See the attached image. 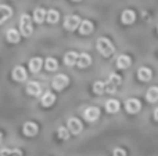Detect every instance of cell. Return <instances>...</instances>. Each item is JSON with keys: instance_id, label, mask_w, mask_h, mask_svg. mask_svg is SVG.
I'll return each mask as SVG.
<instances>
[{"instance_id": "cell-32", "label": "cell", "mask_w": 158, "mask_h": 156, "mask_svg": "<svg viewBox=\"0 0 158 156\" xmlns=\"http://www.w3.org/2000/svg\"><path fill=\"white\" fill-rule=\"evenodd\" d=\"M72 2H81V0H72Z\"/></svg>"}, {"instance_id": "cell-28", "label": "cell", "mask_w": 158, "mask_h": 156, "mask_svg": "<svg viewBox=\"0 0 158 156\" xmlns=\"http://www.w3.org/2000/svg\"><path fill=\"white\" fill-rule=\"evenodd\" d=\"M44 65H46V69L47 71H50V72H53V71H56V69H57V60H54V58H47L46 60V64H44Z\"/></svg>"}, {"instance_id": "cell-2", "label": "cell", "mask_w": 158, "mask_h": 156, "mask_svg": "<svg viewBox=\"0 0 158 156\" xmlns=\"http://www.w3.org/2000/svg\"><path fill=\"white\" fill-rule=\"evenodd\" d=\"M19 26H21V35L24 36H29L32 35L33 28H32V21H31V17L24 14L19 19Z\"/></svg>"}, {"instance_id": "cell-12", "label": "cell", "mask_w": 158, "mask_h": 156, "mask_svg": "<svg viewBox=\"0 0 158 156\" xmlns=\"http://www.w3.org/2000/svg\"><path fill=\"white\" fill-rule=\"evenodd\" d=\"M131 64H132V60H131V57L129 55H119L118 57V60H117V66L119 69H126V68H129L131 66Z\"/></svg>"}, {"instance_id": "cell-11", "label": "cell", "mask_w": 158, "mask_h": 156, "mask_svg": "<svg viewBox=\"0 0 158 156\" xmlns=\"http://www.w3.org/2000/svg\"><path fill=\"white\" fill-rule=\"evenodd\" d=\"M13 77L17 82H24L27 79V71H25L22 66H15L13 71Z\"/></svg>"}, {"instance_id": "cell-23", "label": "cell", "mask_w": 158, "mask_h": 156, "mask_svg": "<svg viewBox=\"0 0 158 156\" xmlns=\"http://www.w3.org/2000/svg\"><path fill=\"white\" fill-rule=\"evenodd\" d=\"M19 32L17 29H8L7 30V36H6V37H7V40L10 41V43H17V41L19 40Z\"/></svg>"}, {"instance_id": "cell-14", "label": "cell", "mask_w": 158, "mask_h": 156, "mask_svg": "<svg viewBox=\"0 0 158 156\" xmlns=\"http://www.w3.org/2000/svg\"><path fill=\"white\" fill-rule=\"evenodd\" d=\"M93 30V24L89 21V19H85V21L81 22V26H79V32L81 35H89Z\"/></svg>"}, {"instance_id": "cell-13", "label": "cell", "mask_w": 158, "mask_h": 156, "mask_svg": "<svg viewBox=\"0 0 158 156\" xmlns=\"http://www.w3.org/2000/svg\"><path fill=\"white\" fill-rule=\"evenodd\" d=\"M27 93L29 94V96H39V94L42 93L40 84H39V83H36V82L28 83V86H27Z\"/></svg>"}, {"instance_id": "cell-8", "label": "cell", "mask_w": 158, "mask_h": 156, "mask_svg": "<svg viewBox=\"0 0 158 156\" xmlns=\"http://www.w3.org/2000/svg\"><path fill=\"white\" fill-rule=\"evenodd\" d=\"M68 129L72 134H79L82 131V123L81 120L77 118H71L68 119Z\"/></svg>"}, {"instance_id": "cell-16", "label": "cell", "mask_w": 158, "mask_h": 156, "mask_svg": "<svg viewBox=\"0 0 158 156\" xmlns=\"http://www.w3.org/2000/svg\"><path fill=\"white\" fill-rule=\"evenodd\" d=\"M137 77L142 82H148L151 79V71L148 68H146V66H143V68H140L137 71Z\"/></svg>"}, {"instance_id": "cell-3", "label": "cell", "mask_w": 158, "mask_h": 156, "mask_svg": "<svg viewBox=\"0 0 158 156\" xmlns=\"http://www.w3.org/2000/svg\"><path fill=\"white\" fill-rule=\"evenodd\" d=\"M122 83V79L121 76H118L117 73H111L106 83V87H107V93H115L118 88V86H121Z\"/></svg>"}, {"instance_id": "cell-25", "label": "cell", "mask_w": 158, "mask_h": 156, "mask_svg": "<svg viewBox=\"0 0 158 156\" xmlns=\"http://www.w3.org/2000/svg\"><path fill=\"white\" fill-rule=\"evenodd\" d=\"M58 18H60V14H58L57 10H50V11H47L46 19H47V22H49V24H56V22L58 21Z\"/></svg>"}, {"instance_id": "cell-19", "label": "cell", "mask_w": 158, "mask_h": 156, "mask_svg": "<svg viewBox=\"0 0 158 156\" xmlns=\"http://www.w3.org/2000/svg\"><path fill=\"white\" fill-rule=\"evenodd\" d=\"M146 98H147L148 102H157L158 101V87L157 86H153V87L148 88L147 94H146Z\"/></svg>"}, {"instance_id": "cell-10", "label": "cell", "mask_w": 158, "mask_h": 156, "mask_svg": "<svg viewBox=\"0 0 158 156\" xmlns=\"http://www.w3.org/2000/svg\"><path fill=\"white\" fill-rule=\"evenodd\" d=\"M78 60H79V55L77 54L75 51H68L64 57V64L67 66H74L75 64H78Z\"/></svg>"}, {"instance_id": "cell-30", "label": "cell", "mask_w": 158, "mask_h": 156, "mask_svg": "<svg viewBox=\"0 0 158 156\" xmlns=\"http://www.w3.org/2000/svg\"><path fill=\"white\" fill-rule=\"evenodd\" d=\"M112 156H126V151L122 148H115L112 152Z\"/></svg>"}, {"instance_id": "cell-6", "label": "cell", "mask_w": 158, "mask_h": 156, "mask_svg": "<svg viewBox=\"0 0 158 156\" xmlns=\"http://www.w3.org/2000/svg\"><path fill=\"white\" fill-rule=\"evenodd\" d=\"M125 108L129 113H137L140 111V108H142V104H140V101L137 98H129L125 102Z\"/></svg>"}, {"instance_id": "cell-21", "label": "cell", "mask_w": 158, "mask_h": 156, "mask_svg": "<svg viewBox=\"0 0 158 156\" xmlns=\"http://www.w3.org/2000/svg\"><path fill=\"white\" fill-rule=\"evenodd\" d=\"M0 11H2V24H4V22L7 21V19L10 18L11 15H13V10H11L8 6L2 4V7H0Z\"/></svg>"}, {"instance_id": "cell-22", "label": "cell", "mask_w": 158, "mask_h": 156, "mask_svg": "<svg viewBox=\"0 0 158 156\" xmlns=\"http://www.w3.org/2000/svg\"><path fill=\"white\" fill-rule=\"evenodd\" d=\"M46 17H47V13L43 10V8H36L35 13H33V19H35V22H38V24L43 22Z\"/></svg>"}, {"instance_id": "cell-15", "label": "cell", "mask_w": 158, "mask_h": 156, "mask_svg": "<svg viewBox=\"0 0 158 156\" xmlns=\"http://www.w3.org/2000/svg\"><path fill=\"white\" fill-rule=\"evenodd\" d=\"M42 58H39V57H36V58H32V60L29 61V69H31V72L32 73H38L39 71H40V68H42Z\"/></svg>"}, {"instance_id": "cell-26", "label": "cell", "mask_w": 158, "mask_h": 156, "mask_svg": "<svg viewBox=\"0 0 158 156\" xmlns=\"http://www.w3.org/2000/svg\"><path fill=\"white\" fill-rule=\"evenodd\" d=\"M93 91H94V94H103L104 91H107L106 83H103V82H96L94 84H93Z\"/></svg>"}, {"instance_id": "cell-17", "label": "cell", "mask_w": 158, "mask_h": 156, "mask_svg": "<svg viewBox=\"0 0 158 156\" xmlns=\"http://www.w3.org/2000/svg\"><path fill=\"white\" fill-rule=\"evenodd\" d=\"M135 18H136V15H135V11L133 10H125L122 13V17H121L122 22H123V24H126V25L132 24V22L135 21Z\"/></svg>"}, {"instance_id": "cell-20", "label": "cell", "mask_w": 158, "mask_h": 156, "mask_svg": "<svg viewBox=\"0 0 158 156\" xmlns=\"http://www.w3.org/2000/svg\"><path fill=\"white\" fill-rule=\"evenodd\" d=\"M106 109H107V112H110V113H117L118 111H119V102H118L117 99H110L106 104Z\"/></svg>"}, {"instance_id": "cell-18", "label": "cell", "mask_w": 158, "mask_h": 156, "mask_svg": "<svg viewBox=\"0 0 158 156\" xmlns=\"http://www.w3.org/2000/svg\"><path fill=\"white\" fill-rule=\"evenodd\" d=\"M90 64H92V58H90V55L86 54V53H82V54L79 55L78 66L79 68H87Z\"/></svg>"}, {"instance_id": "cell-1", "label": "cell", "mask_w": 158, "mask_h": 156, "mask_svg": "<svg viewBox=\"0 0 158 156\" xmlns=\"http://www.w3.org/2000/svg\"><path fill=\"white\" fill-rule=\"evenodd\" d=\"M96 44H97V51L100 53L103 57H110V55L114 54L115 47L112 46V43L107 37H100Z\"/></svg>"}, {"instance_id": "cell-27", "label": "cell", "mask_w": 158, "mask_h": 156, "mask_svg": "<svg viewBox=\"0 0 158 156\" xmlns=\"http://www.w3.org/2000/svg\"><path fill=\"white\" fill-rule=\"evenodd\" d=\"M2 156H22V152L19 149H2Z\"/></svg>"}, {"instance_id": "cell-4", "label": "cell", "mask_w": 158, "mask_h": 156, "mask_svg": "<svg viewBox=\"0 0 158 156\" xmlns=\"http://www.w3.org/2000/svg\"><path fill=\"white\" fill-rule=\"evenodd\" d=\"M78 26H81V18L78 15H68L64 21V28L67 30H75Z\"/></svg>"}, {"instance_id": "cell-7", "label": "cell", "mask_w": 158, "mask_h": 156, "mask_svg": "<svg viewBox=\"0 0 158 156\" xmlns=\"http://www.w3.org/2000/svg\"><path fill=\"white\" fill-rule=\"evenodd\" d=\"M68 82L69 79L67 75H57L54 77V80H53V87H54V90H63L68 84Z\"/></svg>"}, {"instance_id": "cell-31", "label": "cell", "mask_w": 158, "mask_h": 156, "mask_svg": "<svg viewBox=\"0 0 158 156\" xmlns=\"http://www.w3.org/2000/svg\"><path fill=\"white\" fill-rule=\"evenodd\" d=\"M154 119H156V120L158 122V108H157L156 111H154Z\"/></svg>"}, {"instance_id": "cell-9", "label": "cell", "mask_w": 158, "mask_h": 156, "mask_svg": "<svg viewBox=\"0 0 158 156\" xmlns=\"http://www.w3.org/2000/svg\"><path fill=\"white\" fill-rule=\"evenodd\" d=\"M22 130H24V134L28 135V137H33V135L38 134V126L33 122H27L24 124V129Z\"/></svg>"}, {"instance_id": "cell-24", "label": "cell", "mask_w": 158, "mask_h": 156, "mask_svg": "<svg viewBox=\"0 0 158 156\" xmlns=\"http://www.w3.org/2000/svg\"><path fill=\"white\" fill-rule=\"evenodd\" d=\"M56 101V97L53 93H46L43 97H42V105L43 107H50V105H53Z\"/></svg>"}, {"instance_id": "cell-29", "label": "cell", "mask_w": 158, "mask_h": 156, "mask_svg": "<svg viewBox=\"0 0 158 156\" xmlns=\"http://www.w3.org/2000/svg\"><path fill=\"white\" fill-rule=\"evenodd\" d=\"M57 134L61 140H68L69 138V131L65 129V127H60V129L57 130Z\"/></svg>"}, {"instance_id": "cell-5", "label": "cell", "mask_w": 158, "mask_h": 156, "mask_svg": "<svg viewBox=\"0 0 158 156\" xmlns=\"http://www.w3.org/2000/svg\"><path fill=\"white\" fill-rule=\"evenodd\" d=\"M83 118H85V120H87V122H96L100 118V109L96 107L86 108L83 112Z\"/></svg>"}]
</instances>
